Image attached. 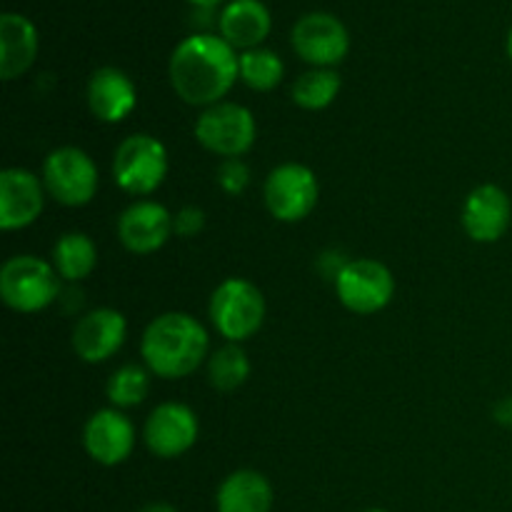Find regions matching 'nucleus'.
<instances>
[{"instance_id": "nucleus-9", "label": "nucleus", "mask_w": 512, "mask_h": 512, "mask_svg": "<svg viewBox=\"0 0 512 512\" xmlns=\"http://www.w3.org/2000/svg\"><path fill=\"white\" fill-rule=\"evenodd\" d=\"M265 205L280 223H300L315 210L320 185L313 170L300 163H283L265 180Z\"/></svg>"}, {"instance_id": "nucleus-18", "label": "nucleus", "mask_w": 512, "mask_h": 512, "mask_svg": "<svg viewBox=\"0 0 512 512\" xmlns=\"http://www.w3.org/2000/svg\"><path fill=\"white\" fill-rule=\"evenodd\" d=\"M218 28L225 43L245 53V50L263 45V40L270 35V28H273V18L260 0H230L220 10Z\"/></svg>"}, {"instance_id": "nucleus-23", "label": "nucleus", "mask_w": 512, "mask_h": 512, "mask_svg": "<svg viewBox=\"0 0 512 512\" xmlns=\"http://www.w3.org/2000/svg\"><path fill=\"white\" fill-rule=\"evenodd\" d=\"M208 378L210 385L220 393L238 390L250 378L248 353L238 343H228L218 348L208 360Z\"/></svg>"}, {"instance_id": "nucleus-21", "label": "nucleus", "mask_w": 512, "mask_h": 512, "mask_svg": "<svg viewBox=\"0 0 512 512\" xmlns=\"http://www.w3.org/2000/svg\"><path fill=\"white\" fill-rule=\"evenodd\" d=\"M98 265V248L85 233H65L53 245V268L68 283L88 278Z\"/></svg>"}, {"instance_id": "nucleus-19", "label": "nucleus", "mask_w": 512, "mask_h": 512, "mask_svg": "<svg viewBox=\"0 0 512 512\" xmlns=\"http://www.w3.org/2000/svg\"><path fill=\"white\" fill-rule=\"evenodd\" d=\"M38 30L25 15L3 13L0 18V75L15 80L28 73L38 58Z\"/></svg>"}, {"instance_id": "nucleus-13", "label": "nucleus", "mask_w": 512, "mask_h": 512, "mask_svg": "<svg viewBox=\"0 0 512 512\" xmlns=\"http://www.w3.org/2000/svg\"><path fill=\"white\" fill-rule=\"evenodd\" d=\"M45 205V185L25 168H5L0 173V228L23 230L40 218Z\"/></svg>"}, {"instance_id": "nucleus-6", "label": "nucleus", "mask_w": 512, "mask_h": 512, "mask_svg": "<svg viewBox=\"0 0 512 512\" xmlns=\"http://www.w3.org/2000/svg\"><path fill=\"white\" fill-rule=\"evenodd\" d=\"M258 135L255 115L240 103H215L195 120V140L220 158H240L248 153Z\"/></svg>"}, {"instance_id": "nucleus-29", "label": "nucleus", "mask_w": 512, "mask_h": 512, "mask_svg": "<svg viewBox=\"0 0 512 512\" xmlns=\"http://www.w3.org/2000/svg\"><path fill=\"white\" fill-rule=\"evenodd\" d=\"M138 512H178V510L168 503H150V505H145V508H140Z\"/></svg>"}, {"instance_id": "nucleus-2", "label": "nucleus", "mask_w": 512, "mask_h": 512, "mask_svg": "<svg viewBox=\"0 0 512 512\" xmlns=\"http://www.w3.org/2000/svg\"><path fill=\"white\" fill-rule=\"evenodd\" d=\"M208 330L190 313H163L145 328L140 355L145 368L165 380L193 375L208 358Z\"/></svg>"}, {"instance_id": "nucleus-25", "label": "nucleus", "mask_w": 512, "mask_h": 512, "mask_svg": "<svg viewBox=\"0 0 512 512\" xmlns=\"http://www.w3.org/2000/svg\"><path fill=\"white\" fill-rule=\"evenodd\" d=\"M150 370L140 368V365H123L115 370L108 380V400L113 408H135L145 400L150 390Z\"/></svg>"}, {"instance_id": "nucleus-17", "label": "nucleus", "mask_w": 512, "mask_h": 512, "mask_svg": "<svg viewBox=\"0 0 512 512\" xmlns=\"http://www.w3.org/2000/svg\"><path fill=\"white\" fill-rule=\"evenodd\" d=\"M138 105L135 83L120 68L105 65L88 80V108L100 123H120Z\"/></svg>"}, {"instance_id": "nucleus-26", "label": "nucleus", "mask_w": 512, "mask_h": 512, "mask_svg": "<svg viewBox=\"0 0 512 512\" xmlns=\"http://www.w3.org/2000/svg\"><path fill=\"white\" fill-rule=\"evenodd\" d=\"M218 185L228 195H240L250 185V168L243 158H228L218 168Z\"/></svg>"}, {"instance_id": "nucleus-7", "label": "nucleus", "mask_w": 512, "mask_h": 512, "mask_svg": "<svg viewBox=\"0 0 512 512\" xmlns=\"http://www.w3.org/2000/svg\"><path fill=\"white\" fill-rule=\"evenodd\" d=\"M98 168L85 150L55 148L43 163V185L50 198L68 208H83L98 193Z\"/></svg>"}, {"instance_id": "nucleus-14", "label": "nucleus", "mask_w": 512, "mask_h": 512, "mask_svg": "<svg viewBox=\"0 0 512 512\" xmlns=\"http://www.w3.org/2000/svg\"><path fill=\"white\" fill-rule=\"evenodd\" d=\"M85 453L95 463L113 468L125 463L135 448V425L118 408L98 410L88 418L83 428Z\"/></svg>"}, {"instance_id": "nucleus-4", "label": "nucleus", "mask_w": 512, "mask_h": 512, "mask_svg": "<svg viewBox=\"0 0 512 512\" xmlns=\"http://www.w3.org/2000/svg\"><path fill=\"white\" fill-rule=\"evenodd\" d=\"M210 320L228 343L253 338L265 323V298L255 283L228 278L210 295Z\"/></svg>"}, {"instance_id": "nucleus-27", "label": "nucleus", "mask_w": 512, "mask_h": 512, "mask_svg": "<svg viewBox=\"0 0 512 512\" xmlns=\"http://www.w3.org/2000/svg\"><path fill=\"white\" fill-rule=\"evenodd\" d=\"M205 228V213L195 205H185L173 215V233L180 238H195Z\"/></svg>"}, {"instance_id": "nucleus-24", "label": "nucleus", "mask_w": 512, "mask_h": 512, "mask_svg": "<svg viewBox=\"0 0 512 512\" xmlns=\"http://www.w3.org/2000/svg\"><path fill=\"white\" fill-rule=\"evenodd\" d=\"M285 65L280 55L270 48H253L240 53V80L258 93L278 88Z\"/></svg>"}, {"instance_id": "nucleus-10", "label": "nucleus", "mask_w": 512, "mask_h": 512, "mask_svg": "<svg viewBox=\"0 0 512 512\" xmlns=\"http://www.w3.org/2000/svg\"><path fill=\"white\" fill-rule=\"evenodd\" d=\"M293 50L313 68H333L350 50V35L343 20L330 13H308L293 25Z\"/></svg>"}, {"instance_id": "nucleus-22", "label": "nucleus", "mask_w": 512, "mask_h": 512, "mask_svg": "<svg viewBox=\"0 0 512 512\" xmlns=\"http://www.w3.org/2000/svg\"><path fill=\"white\" fill-rule=\"evenodd\" d=\"M343 80L333 68H310L293 83V103L303 110H325L338 98Z\"/></svg>"}, {"instance_id": "nucleus-1", "label": "nucleus", "mask_w": 512, "mask_h": 512, "mask_svg": "<svg viewBox=\"0 0 512 512\" xmlns=\"http://www.w3.org/2000/svg\"><path fill=\"white\" fill-rule=\"evenodd\" d=\"M240 78V55L220 35L195 33L175 45L170 55V83L183 103L210 108L223 103Z\"/></svg>"}, {"instance_id": "nucleus-5", "label": "nucleus", "mask_w": 512, "mask_h": 512, "mask_svg": "<svg viewBox=\"0 0 512 512\" xmlns=\"http://www.w3.org/2000/svg\"><path fill=\"white\" fill-rule=\"evenodd\" d=\"M168 175V150L155 135L135 133L113 155V180L128 195L155 193Z\"/></svg>"}, {"instance_id": "nucleus-11", "label": "nucleus", "mask_w": 512, "mask_h": 512, "mask_svg": "<svg viewBox=\"0 0 512 512\" xmlns=\"http://www.w3.org/2000/svg\"><path fill=\"white\" fill-rule=\"evenodd\" d=\"M198 415L183 403H163L148 415L143 428L145 445L163 460L180 458L198 443Z\"/></svg>"}, {"instance_id": "nucleus-32", "label": "nucleus", "mask_w": 512, "mask_h": 512, "mask_svg": "<svg viewBox=\"0 0 512 512\" xmlns=\"http://www.w3.org/2000/svg\"><path fill=\"white\" fill-rule=\"evenodd\" d=\"M368 512H385V510H380V508H375V510H368Z\"/></svg>"}, {"instance_id": "nucleus-12", "label": "nucleus", "mask_w": 512, "mask_h": 512, "mask_svg": "<svg viewBox=\"0 0 512 512\" xmlns=\"http://www.w3.org/2000/svg\"><path fill=\"white\" fill-rule=\"evenodd\" d=\"M125 335H128V320L120 310L95 308L75 323L73 350L83 363H105L123 348Z\"/></svg>"}, {"instance_id": "nucleus-16", "label": "nucleus", "mask_w": 512, "mask_h": 512, "mask_svg": "<svg viewBox=\"0 0 512 512\" xmlns=\"http://www.w3.org/2000/svg\"><path fill=\"white\" fill-rule=\"evenodd\" d=\"M460 220H463V228L470 240H475V243H498L510 228V195L500 185H478L465 198L463 218Z\"/></svg>"}, {"instance_id": "nucleus-20", "label": "nucleus", "mask_w": 512, "mask_h": 512, "mask_svg": "<svg viewBox=\"0 0 512 512\" xmlns=\"http://www.w3.org/2000/svg\"><path fill=\"white\" fill-rule=\"evenodd\" d=\"M215 508L218 512H270L273 488L258 470H235L220 483Z\"/></svg>"}, {"instance_id": "nucleus-8", "label": "nucleus", "mask_w": 512, "mask_h": 512, "mask_svg": "<svg viewBox=\"0 0 512 512\" xmlns=\"http://www.w3.org/2000/svg\"><path fill=\"white\" fill-rule=\"evenodd\" d=\"M335 293L350 313L373 315L393 300L395 278L380 260H350L335 273Z\"/></svg>"}, {"instance_id": "nucleus-31", "label": "nucleus", "mask_w": 512, "mask_h": 512, "mask_svg": "<svg viewBox=\"0 0 512 512\" xmlns=\"http://www.w3.org/2000/svg\"><path fill=\"white\" fill-rule=\"evenodd\" d=\"M508 55H510V60H512V28H510V33H508Z\"/></svg>"}, {"instance_id": "nucleus-15", "label": "nucleus", "mask_w": 512, "mask_h": 512, "mask_svg": "<svg viewBox=\"0 0 512 512\" xmlns=\"http://www.w3.org/2000/svg\"><path fill=\"white\" fill-rule=\"evenodd\" d=\"M173 233V215L155 200H138L118 218V238L130 253H158Z\"/></svg>"}, {"instance_id": "nucleus-30", "label": "nucleus", "mask_w": 512, "mask_h": 512, "mask_svg": "<svg viewBox=\"0 0 512 512\" xmlns=\"http://www.w3.org/2000/svg\"><path fill=\"white\" fill-rule=\"evenodd\" d=\"M188 3H193L195 8L210 10V8H215V5H220V3H223V0H188Z\"/></svg>"}, {"instance_id": "nucleus-3", "label": "nucleus", "mask_w": 512, "mask_h": 512, "mask_svg": "<svg viewBox=\"0 0 512 512\" xmlns=\"http://www.w3.org/2000/svg\"><path fill=\"white\" fill-rule=\"evenodd\" d=\"M60 275L53 263L35 255H13L0 268V298L15 313H40L55 303Z\"/></svg>"}, {"instance_id": "nucleus-28", "label": "nucleus", "mask_w": 512, "mask_h": 512, "mask_svg": "<svg viewBox=\"0 0 512 512\" xmlns=\"http://www.w3.org/2000/svg\"><path fill=\"white\" fill-rule=\"evenodd\" d=\"M495 420L512 428V395H508V398H503L495 405Z\"/></svg>"}]
</instances>
